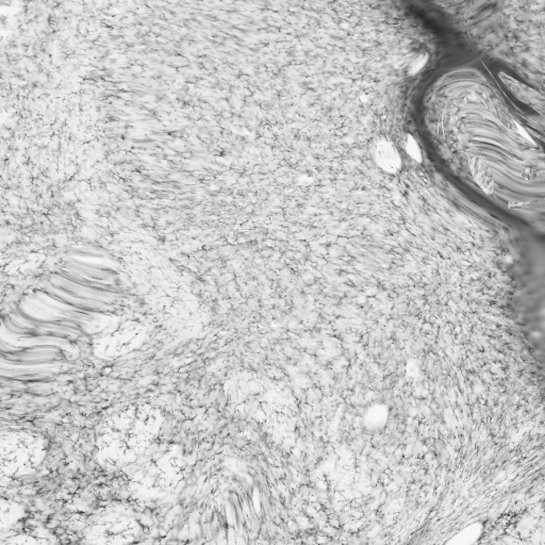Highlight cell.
I'll return each instance as SVG.
<instances>
[{"label": "cell", "mask_w": 545, "mask_h": 545, "mask_svg": "<svg viewBox=\"0 0 545 545\" xmlns=\"http://www.w3.org/2000/svg\"><path fill=\"white\" fill-rule=\"evenodd\" d=\"M371 152L374 161L384 172L395 175L401 171V155L391 141L385 138L375 140L371 146Z\"/></svg>", "instance_id": "obj_1"}, {"label": "cell", "mask_w": 545, "mask_h": 545, "mask_svg": "<svg viewBox=\"0 0 545 545\" xmlns=\"http://www.w3.org/2000/svg\"><path fill=\"white\" fill-rule=\"evenodd\" d=\"M516 127H518V131H519V133L521 134L522 137H524V138L527 139V140H529V141H532V140H530V138H529V134L525 131V129H524L523 127H521V126H519V125L516 126Z\"/></svg>", "instance_id": "obj_5"}, {"label": "cell", "mask_w": 545, "mask_h": 545, "mask_svg": "<svg viewBox=\"0 0 545 545\" xmlns=\"http://www.w3.org/2000/svg\"><path fill=\"white\" fill-rule=\"evenodd\" d=\"M405 150L410 158L413 159L417 163H422L423 161V154L421 147L419 146V143L416 142V140L411 136V134H407L405 140Z\"/></svg>", "instance_id": "obj_2"}, {"label": "cell", "mask_w": 545, "mask_h": 545, "mask_svg": "<svg viewBox=\"0 0 545 545\" xmlns=\"http://www.w3.org/2000/svg\"><path fill=\"white\" fill-rule=\"evenodd\" d=\"M480 532H481V528L479 527L478 524H474V525H471L470 527H466L465 529H463L461 533H460L458 536H456V538H459L460 539L459 542L470 544L477 539L478 536L480 535Z\"/></svg>", "instance_id": "obj_3"}, {"label": "cell", "mask_w": 545, "mask_h": 545, "mask_svg": "<svg viewBox=\"0 0 545 545\" xmlns=\"http://www.w3.org/2000/svg\"><path fill=\"white\" fill-rule=\"evenodd\" d=\"M428 61V54L427 53H420L416 58L411 62L409 67V75L414 76L419 74L421 70L425 67Z\"/></svg>", "instance_id": "obj_4"}]
</instances>
